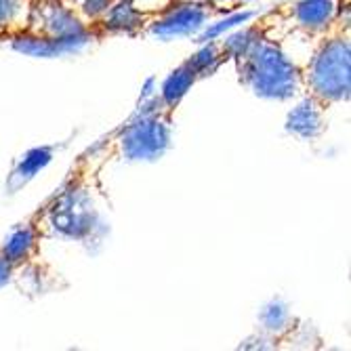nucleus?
I'll list each match as a JSON object with an SVG mask.
<instances>
[{
    "label": "nucleus",
    "mask_w": 351,
    "mask_h": 351,
    "mask_svg": "<svg viewBox=\"0 0 351 351\" xmlns=\"http://www.w3.org/2000/svg\"><path fill=\"white\" fill-rule=\"evenodd\" d=\"M221 45L228 59L234 61L240 84L257 97L284 101L305 90L303 68L265 34V27L259 21L221 38Z\"/></svg>",
    "instance_id": "1"
},
{
    "label": "nucleus",
    "mask_w": 351,
    "mask_h": 351,
    "mask_svg": "<svg viewBox=\"0 0 351 351\" xmlns=\"http://www.w3.org/2000/svg\"><path fill=\"white\" fill-rule=\"evenodd\" d=\"M93 34L63 0H27L23 27L9 40L19 53L55 57L88 45Z\"/></svg>",
    "instance_id": "2"
},
{
    "label": "nucleus",
    "mask_w": 351,
    "mask_h": 351,
    "mask_svg": "<svg viewBox=\"0 0 351 351\" xmlns=\"http://www.w3.org/2000/svg\"><path fill=\"white\" fill-rule=\"evenodd\" d=\"M303 93L324 106L349 101L351 95V43L349 19L317 40L309 63L303 68Z\"/></svg>",
    "instance_id": "3"
},
{
    "label": "nucleus",
    "mask_w": 351,
    "mask_h": 351,
    "mask_svg": "<svg viewBox=\"0 0 351 351\" xmlns=\"http://www.w3.org/2000/svg\"><path fill=\"white\" fill-rule=\"evenodd\" d=\"M173 116L156 97L143 101L129 122L110 135V154L126 162H149L158 160L171 145Z\"/></svg>",
    "instance_id": "4"
},
{
    "label": "nucleus",
    "mask_w": 351,
    "mask_h": 351,
    "mask_svg": "<svg viewBox=\"0 0 351 351\" xmlns=\"http://www.w3.org/2000/svg\"><path fill=\"white\" fill-rule=\"evenodd\" d=\"M217 15H230V11L196 0H169L165 7L154 9L141 36H156L162 40L191 36Z\"/></svg>",
    "instance_id": "5"
},
{
    "label": "nucleus",
    "mask_w": 351,
    "mask_h": 351,
    "mask_svg": "<svg viewBox=\"0 0 351 351\" xmlns=\"http://www.w3.org/2000/svg\"><path fill=\"white\" fill-rule=\"evenodd\" d=\"M269 15L289 25L291 32L320 40L343 19H349V0H295L269 11Z\"/></svg>",
    "instance_id": "6"
},
{
    "label": "nucleus",
    "mask_w": 351,
    "mask_h": 351,
    "mask_svg": "<svg viewBox=\"0 0 351 351\" xmlns=\"http://www.w3.org/2000/svg\"><path fill=\"white\" fill-rule=\"evenodd\" d=\"M53 198H55V194L34 215H29L23 223H19V226L9 234V238L3 242V246H0V257L11 261L15 267H25L27 263H32L38 257L45 219L53 204Z\"/></svg>",
    "instance_id": "7"
},
{
    "label": "nucleus",
    "mask_w": 351,
    "mask_h": 351,
    "mask_svg": "<svg viewBox=\"0 0 351 351\" xmlns=\"http://www.w3.org/2000/svg\"><path fill=\"white\" fill-rule=\"evenodd\" d=\"M154 9H141L133 0H114L108 11L88 25L95 40L106 36H141Z\"/></svg>",
    "instance_id": "8"
},
{
    "label": "nucleus",
    "mask_w": 351,
    "mask_h": 351,
    "mask_svg": "<svg viewBox=\"0 0 351 351\" xmlns=\"http://www.w3.org/2000/svg\"><path fill=\"white\" fill-rule=\"evenodd\" d=\"M326 112L328 106L307 95L286 118V131L301 139H317L326 131Z\"/></svg>",
    "instance_id": "9"
},
{
    "label": "nucleus",
    "mask_w": 351,
    "mask_h": 351,
    "mask_svg": "<svg viewBox=\"0 0 351 351\" xmlns=\"http://www.w3.org/2000/svg\"><path fill=\"white\" fill-rule=\"evenodd\" d=\"M204 76H202V72H200V68L194 63V59H185L179 68H175L171 74H169V78L162 82V88H160V93L156 95V99H158V104H160L167 112H171V114H175V110L179 108V104H181V99L187 95V90L194 86L198 80H202Z\"/></svg>",
    "instance_id": "10"
},
{
    "label": "nucleus",
    "mask_w": 351,
    "mask_h": 351,
    "mask_svg": "<svg viewBox=\"0 0 351 351\" xmlns=\"http://www.w3.org/2000/svg\"><path fill=\"white\" fill-rule=\"evenodd\" d=\"M299 322L301 320H297L291 313L289 305L280 301L267 303L259 313V326L263 330V337L271 343V349L280 347V343L299 326Z\"/></svg>",
    "instance_id": "11"
},
{
    "label": "nucleus",
    "mask_w": 351,
    "mask_h": 351,
    "mask_svg": "<svg viewBox=\"0 0 351 351\" xmlns=\"http://www.w3.org/2000/svg\"><path fill=\"white\" fill-rule=\"evenodd\" d=\"M57 152V145H40L29 149L21 156V160L13 167L11 175L7 177V194H17V191L34 179L51 160Z\"/></svg>",
    "instance_id": "12"
},
{
    "label": "nucleus",
    "mask_w": 351,
    "mask_h": 351,
    "mask_svg": "<svg viewBox=\"0 0 351 351\" xmlns=\"http://www.w3.org/2000/svg\"><path fill=\"white\" fill-rule=\"evenodd\" d=\"M27 0H0V40H11L23 27Z\"/></svg>",
    "instance_id": "13"
},
{
    "label": "nucleus",
    "mask_w": 351,
    "mask_h": 351,
    "mask_svg": "<svg viewBox=\"0 0 351 351\" xmlns=\"http://www.w3.org/2000/svg\"><path fill=\"white\" fill-rule=\"evenodd\" d=\"M63 3H66L76 13V17L88 27L108 11V7L114 0H63Z\"/></svg>",
    "instance_id": "14"
},
{
    "label": "nucleus",
    "mask_w": 351,
    "mask_h": 351,
    "mask_svg": "<svg viewBox=\"0 0 351 351\" xmlns=\"http://www.w3.org/2000/svg\"><path fill=\"white\" fill-rule=\"evenodd\" d=\"M252 17V13H240V15H230L226 21H221L219 25H215V27H210L208 32H206V34H202L200 36V40H213L215 36H219L221 34V32H226V29H230L232 25H236V23H242V21H248Z\"/></svg>",
    "instance_id": "15"
},
{
    "label": "nucleus",
    "mask_w": 351,
    "mask_h": 351,
    "mask_svg": "<svg viewBox=\"0 0 351 351\" xmlns=\"http://www.w3.org/2000/svg\"><path fill=\"white\" fill-rule=\"evenodd\" d=\"M17 271H19V267H15V265H13L11 261H7L5 257H0V291H3L5 286H9V284L15 280Z\"/></svg>",
    "instance_id": "16"
},
{
    "label": "nucleus",
    "mask_w": 351,
    "mask_h": 351,
    "mask_svg": "<svg viewBox=\"0 0 351 351\" xmlns=\"http://www.w3.org/2000/svg\"><path fill=\"white\" fill-rule=\"evenodd\" d=\"M246 3H252V0H213V5L215 7H221V9H226L230 13H234L238 7L246 5Z\"/></svg>",
    "instance_id": "17"
},
{
    "label": "nucleus",
    "mask_w": 351,
    "mask_h": 351,
    "mask_svg": "<svg viewBox=\"0 0 351 351\" xmlns=\"http://www.w3.org/2000/svg\"><path fill=\"white\" fill-rule=\"evenodd\" d=\"M196 3H208V5H213V0H196Z\"/></svg>",
    "instance_id": "18"
},
{
    "label": "nucleus",
    "mask_w": 351,
    "mask_h": 351,
    "mask_svg": "<svg viewBox=\"0 0 351 351\" xmlns=\"http://www.w3.org/2000/svg\"><path fill=\"white\" fill-rule=\"evenodd\" d=\"M133 3H137V0H133Z\"/></svg>",
    "instance_id": "19"
}]
</instances>
